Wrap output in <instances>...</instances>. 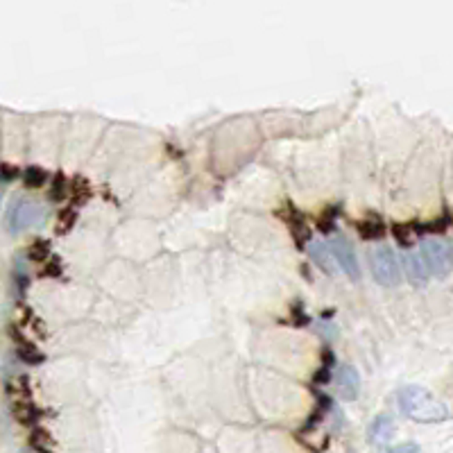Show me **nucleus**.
Instances as JSON below:
<instances>
[{"label":"nucleus","instance_id":"10","mask_svg":"<svg viewBox=\"0 0 453 453\" xmlns=\"http://www.w3.org/2000/svg\"><path fill=\"white\" fill-rule=\"evenodd\" d=\"M395 453H422L417 444H412V442H406V444H401L395 449Z\"/></svg>","mask_w":453,"mask_h":453},{"label":"nucleus","instance_id":"2","mask_svg":"<svg viewBox=\"0 0 453 453\" xmlns=\"http://www.w3.org/2000/svg\"><path fill=\"white\" fill-rule=\"evenodd\" d=\"M48 209L36 200H16L7 211V231L9 234H23L43 225Z\"/></svg>","mask_w":453,"mask_h":453},{"label":"nucleus","instance_id":"5","mask_svg":"<svg viewBox=\"0 0 453 453\" xmlns=\"http://www.w3.org/2000/svg\"><path fill=\"white\" fill-rule=\"evenodd\" d=\"M329 245V252H331L334 261L338 263V267L342 272H345L349 279H358L361 277V265H358V259H356V252H353L351 243L345 238V236H334L331 243Z\"/></svg>","mask_w":453,"mask_h":453},{"label":"nucleus","instance_id":"8","mask_svg":"<svg viewBox=\"0 0 453 453\" xmlns=\"http://www.w3.org/2000/svg\"><path fill=\"white\" fill-rule=\"evenodd\" d=\"M395 433V422L388 415H378L370 426V439L374 444H385Z\"/></svg>","mask_w":453,"mask_h":453},{"label":"nucleus","instance_id":"7","mask_svg":"<svg viewBox=\"0 0 453 453\" xmlns=\"http://www.w3.org/2000/svg\"><path fill=\"white\" fill-rule=\"evenodd\" d=\"M403 265H406V275L410 279V284L424 286L428 281V270H426V265H424L422 256L417 252H410V254L403 256Z\"/></svg>","mask_w":453,"mask_h":453},{"label":"nucleus","instance_id":"6","mask_svg":"<svg viewBox=\"0 0 453 453\" xmlns=\"http://www.w3.org/2000/svg\"><path fill=\"white\" fill-rule=\"evenodd\" d=\"M334 388L340 399L353 401L361 395V374L351 365H338L334 372Z\"/></svg>","mask_w":453,"mask_h":453},{"label":"nucleus","instance_id":"4","mask_svg":"<svg viewBox=\"0 0 453 453\" xmlns=\"http://www.w3.org/2000/svg\"><path fill=\"white\" fill-rule=\"evenodd\" d=\"M422 261L426 265L428 275H435V277H447L451 272V256H449V247L442 240H424L422 243Z\"/></svg>","mask_w":453,"mask_h":453},{"label":"nucleus","instance_id":"11","mask_svg":"<svg viewBox=\"0 0 453 453\" xmlns=\"http://www.w3.org/2000/svg\"><path fill=\"white\" fill-rule=\"evenodd\" d=\"M449 256H451V263H453V247L449 250Z\"/></svg>","mask_w":453,"mask_h":453},{"label":"nucleus","instance_id":"1","mask_svg":"<svg viewBox=\"0 0 453 453\" xmlns=\"http://www.w3.org/2000/svg\"><path fill=\"white\" fill-rule=\"evenodd\" d=\"M397 401H399L401 412L415 422L435 424V422H444L449 417V408L444 403L435 395L428 393L426 388H420V385L401 388L397 395Z\"/></svg>","mask_w":453,"mask_h":453},{"label":"nucleus","instance_id":"9","mask_svg":"<svg viewBox=\"0 0 453 453\" xmlns=\"http://www.w3.org/2000/svg\"><path fill=\"white\" fill-rule=\"evenodd\" d=\"M311 256H313L315 263L320 265L324 272L336 275V261H334L331 252H329V245L326 243H315L313 247H311Z\"/></svg>","mask_w":453,"mask_h":453},{"label":"nucleus","instance_id":"3","mask_svg":"<svg viewBox=\"0 0 453 453\" xmlns=\"http://www.w3.org/2000/svg\"><path fill=\"white\" fill-rule=\"evenodd\" d=\"M370 261H372V275L381 286L393 288L401 281V265H399L397 254L390 247H385V245L372 250Z\"/></svg>","mask_w":453,"mask_h":453}]
</instances>
